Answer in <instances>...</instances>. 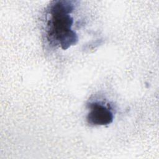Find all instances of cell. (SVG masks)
Segmentation results:
<instances>
[{"mask_svg": "<svg viewBox=\"0 0 159 159\" xmlns=\"http://www.w3.org/2000/svg\"><path fill=\"white\" fill-rule=\"evenodd\" d=\"M73 9V2L69 1H55L50 9L48 39L63 50L75 45L78 40L76 34L71 29L73 19L70 14Z\"/></svg>", "mask_w": 159, "mask_h": 159, "instance_id": "obj_1", "label": "cell"}, {"mask_svg": "<svg viewBox=\"0 0 159 159\" xmlns=\"http://www.w3.org/2000/svg\"><path fill=\"white\" fill-rule=\"evenodd\" d=\"M89 112L86 117L88 124L93 125H106L112 122L114 114L107 106L98 102H93L89 105Z\"/></svg>", "mask_w": 159, "mask_h": 159, "instance_id": "obj_2", "label": "cell"}]
</instances>
